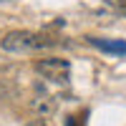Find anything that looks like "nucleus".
Segmentation results:
<instances>
[{
	"instance_id": "39448f33",
	"label": "nucleus",
	"mask_w": 126,
	"mask_h": 126,
	"mask_svg": "<svg viewBox=\"0 0 126 126\" xmlns=\"http://www.w3.org/2000/svg\"><path fill=\"white\" fill-rule=\"evenodd\" d=\"M66 126H86V111L83 113H76V116H71L66 121Z\"/></svg>"
},
{
	"instance_id": "423d86ee",
	"label": "nucleus",
	"mask_w": 126,
	"mask_h": 126,
	"mask_svg": "<svg viewBox=\"0 0 126 126\" xmlns=\"http://www.w3.org/2000/svg\"><path fill=\"white\" fill-rule=\"evenodd\" d=\"M111 8H116L119 13H126V0H106Z\"/></svg>"
},
{
	"instance_id": "f257e3e1",
	"label": "nucleus",
	"mask_w": 126,
	"mask_h": 126,
	"mask_svg": "<svg viewBox=\"0 0 126 126\" xmlns=\"http://www.w3.org/2000/svg\"><path fill=\"white\" fill-rule=\"evenodd\" d=\"M0 46H3V50L23 53V50H40V48L58 46V40L53 35L35 33V30H10V33L0 40Z\"/></svg>"
},
{
	"instance_id": "0eeeda50",
	"label": "nucleus",
	"mask_w": 126,
	"mask_h": 126,
	"mask_svg": "<svg viewBox=\"0 0 126 126\" xmlns=\"http://www.w3.org/2000/svg\"><path fill=\"white\" fill-rule=\"evenodd\" d=\"M25 126H50V124H48L46 119H33V121H28Z\"/></svg>"
},
{
	"instance_id": "7ed1b4c3",
	"label": "nucleus",
	"mask_w": 126,
	"mask_h": 126,
	"mask_svg": "<svg viewBox=\"0 0 126 126\" xmlns=\"http://www.w3.org/2000/svg\"><path fill=\"white\" fill-rule=\"evenodd\" d=\"M91 46H96L109 53H126V40H101V38H88Z\"/></svg>"
},
{
	"instance_id": "f03ea898",
	"label": "nucleus",
	"mask_w": 126,
	"mask_h": 126,
	"mask_svg": "<svg viewBox=\"0 0 126 126\" xmlns=\"http://www.w3.org/2000/svg\"><path fill=\"white\" fill-rule=\"evenodd\" d=\"M33 68L43 78L53 81V83H66L68 76H71V63H68V58H40V61L33 63Z\"/></svg>"
},
{
	"instance_id": "20e7f679",
	"label": "nucleus",
	"mask_w": 126,
	"mask_h": 126,
	"mask_svg": "<svg viewBox=\"0 0 126 126\" xmlns=\"http://www.w3.org/2000/svg\"><path fill=\"white\" fill-rule=\"evenodd\" d=\"M30 106H33L35 113H40V119H46V116H50V113L56 111V101L50 96H38V98H33Z\"/></svg>"
}]
</instances>
